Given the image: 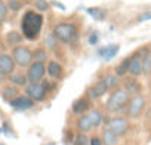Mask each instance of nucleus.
Returning <instances> with one entry per match:
<instances>
[{"mask_svg":"<svg viewBox=\"0 0 151 145\" xmlns=\"http://www.w3.org/2000/svg\"><path fill=\"white\" fill-rule=\"evenodd\" d=\"M130 99V95L123 89V88H117L116 90H111L108 95V99L105 102V111L108 114L117 116L122 111H126L127 102Z\"/></svg>","mask_w":151,"mask_h":145,"instance_id":"obj_3","label":"nucleus"},{"mask_svg":"<svg viewBox=\"0 0 151 145\" xmlns=\"http://www.w3.org/2000/svg\"><path fill=\"white\" fill-rule=\"evenodd\" d=\"M108 92H110V89H108L105 80L104 79H99V80H96L93 85H91L86 89V96L91 101H96V99H101L102 96H105Z\"/></svg>","mask_w":151,"mask_h":145,"instance_id":"obj_9","label":"nucleus"},{"mask_svg":"<svg viewBox=\"0 0 151 145\" xmlns=\"http://www.w3.org/2000/svg\"><path fill=\"white\" fill-rule=\"evenodd\" d=\"M9 105L15 111H27V110H31L36 105V102L31 98H28L27 95H18L15 99H12L9 102Z\"/></svg>","mask_w":151,"mask_h":145,"instance_id":"obj_12","label":"nucleus"},{"mask_svg":"<svg viewBox=\"0 0 151 145\" xmlns=\"http://www.w3.org/2000/svg\"><path fill=\"white\" fill-rule=\"evenodd\" d=\"M129 62H130V55L124 56L116 67H114V74H117L120 79H124L129 76Z\"/></svg>","mask_w":151,"mask_h":145,"instance_id":"obj_19","label":"nucleus"},{"mask_svg":"<svg viewBox=\"0 0 151 145\" xmlns=\"http://www.w3.org/2000/svg\"><path fill=\"white\" fill-rule=\"evenodd\" d=\"M0 145H5V144H0Z\"/></svg>","mask_w":151,"mask_h":145,"instance_id":"obj_36","label":"nucleus"},{"mask_svg":"<svg viewBox=\"0 0 151 145\" xmlns=\"http://www.w3.org/2000/svg\"><path fill=\"white\" fill-rule=\"evenodd\" d=\"M104 124H105V127H108L110 130H113V132H114L117 136H120V138L124 136V135H127V132H129V129H130V121H129V118H127L126 116H120V114L105 118V120H104Z\"/></svg>","mask_w":151,"mask_h":145,"instance_id":"obj_6","label":"nucleus"},{"mask_svg":"<svg viewBox=\"0 0 151 145\" xmlns=\"http://www.w3.org/2000/svg\"><path fill=\"white\" fill-rule=\"evenodd\" d=\"M136 50L142 58V76L150 77L151 76V47L150 46H141Z\"/></svg>","mask_w":151,"mask_h":145,"instance_id":"obj_11","label":"nucleus"},{"mask_svg":"<svg viewBox=\"0 0 151 145\" xmlns=\"http://www.w3.org/2000/svg\"><path fill=\"white\" fill-rule=\"evenodd\" d=\"M15 61L12 58V55H8V53H2L0 55V74L5 76V77H9L12 72L15 71Z\"/></svg>","mask_w":151,"mask_h":145,"instance_id":"obj_14","label":"nucleus"},{"mask_svg":"<svg viewBox=\"0 0 151 145\" xmlns=\"http://www.w3.org/2000/svg\"><path fill=\"white\" fill-rule=\"evenodd\" d=\"M59 46V40L58 37L53 34V33H49L46 37H45V47L47 50H56Z\"/></svg>","mask_w":151,"mask_h":145,"instance_id":"obj_26","label":"nucleus"},{"mask_svg":"<svg viewBox=\"0 0 151 145\" xmlns=\"http://www.w3.org/2000/svg\"><path fill=\"white\" fill-rule=\"evenodd\" d=\"M8 8H9V11H12V12H18V11L22 9V2H21V0H9Z\"/></svg>","mask_w":151,"mask_h":145,"instance_id":"obj_29","label":"nucleus"},{"mask_svg":"<svg viewBox=\"0 0 151 145\" xmlns=\"http://www.w3.org/2000/svg\"><path fill=\"white\" fill-rule=\"evenodd\" d=\"M27 79L28 83H40L45 80V76L47 74L46 72V64L45 62H37L33 61V64L27 68Z\"/></svg>","mask_w":151,"mask_h":145,"instance_id":"obj_8","label":"nucleus"},{"mask_svg":"<svg viewBox=\"0 0 151 145\" xmlns=\"http://www.w3.org/2000/svg\"><path fill=\"white\" fill-rule=\"evenodd\" d=\"M8 12H9V8H8V5H5L2 0H0V24H2L5 19H6V17H8Z\"/></svg>","mask_w":151,"mask_h":145,"instance_id":"obj_30","label":"nucleus"},{"mask_svg":"<svg viewBox=\"0 0 151 145\" xmlns=\"http://www.w3.org/2000/svg\"><path fill=\"white\" fill-rule=\"evenodd\" d=\"M76 129H77L79 133H89L91 130L95 129V126H93V123H92L88 113L77 117V120H76Z\"/></svg>","mask_w":151,"mask_h":145,"instance_id":"obj_18","label":"nucleus"},{"mask_svg":"<svg viewBox=\"0 0 151 145\" xmlns=\"http://www.w3.org/2000/svg\"><path fill=\"white\" fill-rule=\"evenodd\" d=\"M22 39H24L22 33L11 31V33H8V36H6V43H8V46H11V47L14 49V47H17V46H19V45H21Z\"/></svg>","mask_w":151,"mask_h":145,"instance_id":"obj_24","label":"nucleus"},{"mask_svg":"<svg viewBox=\"0 0 151 145\" xmlns=\"http://www.w3.org/2000/svg\"><path fill=\"white\" fill-rule=\"evenodd\" d=\"M119 52H120V45H116V43H111V45H107V46H101L96 50L98 56L102 58L104 61H111Z\"/></svg>","mask_w":151,"mask_h":145,"instance_id":"obj_17","label":"nucleus"},{"mask_svg":"<svg viewBox=\"0 0 151 145\" xmlns=\"http://www.w3.org/2000/svg\"><path fill=\"white\" fill-rule=\"evenodd\" d=\"M91 104H92V101L86 96V95H83V96H80V98H77L74 102H73V105H71V113L74 114V116H83V114H86V113H89L91 111Z\"/></svg>","mask_w":151,"mask_h":145,"instance_id":"obj_10","label":"nucleus"},{"mask_svg":"<svg viewBox=\"0 0 151 145\" xmlns=\"http://www.w3.org/2000/svg\"><path fill=\"white\" fill-rule=\"evenodd\" d=\"M9 82H11V85H14L17 88H25L28 85L27 74H22L21 71H14L9 76Z\"/></svg>","mask_w":151,"mask_h":145,"instance_id":"obj_21","label":"nucleus"},{"mask_svg":"<svg viewBox=\"0 0 151 145\" xmlns=\"http://www.w3.org/2000/svg\"><path fill=\"white\" fill-rule=\"evenodd\" d=\"M89 145H104L102 144V139H101V136H96V135H93L92 138H91V144Z\"/></svg>","mask_w":151,"mask_h":145,"instance_id":"obj_33","label":"nucleus"},{"mask_svg":"<svg viewBox=\"0 0 151 145\" xmlns=\"http://www.w3.org/2000/svg\"><path fill=\"white\" fill-rule=\"evenodd\" d=\"M50 6H55V8H58L59 11H67V8H65V5L64 3H61V2H56V0H52L50 2Z\"/></svg>","mask_w":151,"mask_h":145,"instance_id":"obj_34","label":"nucleus"},{"mask_svg":"<svg viewBox=\"0 0 151 145\" xmlns=\"http://www.w3.org/2000/svg\"><path fill=\"white\" fill-rule=\"evenodd\" d=\"M52 33L58 37L59 43L67 45V46H73L77 43L79 37H80V31L76 22H70V21H64V22H58L53 25Z\"/></svg>","mask_w":151,"mask_h":145,"instance_id":"obj_2","label":"nucleus"},{"mask_svg":"<svg viewBox=\"0 0 151 145\" xmlns=\"http://www.w3.org/2000/svg\"><path fill=\"white\" fill-rule=\"evenodd\" d=\"M150 19H151V11L141 14V15H139V18H138V21H139V22H145V21H150Z\"/></svg>","mask_w":151,"mask_h":145,"instance_id":"obj_32","label":"nucleus"},{"mask_svg":"<svg viewBox=\"0 0 151 145\" xmlns=\"http://www.w3.org/2000/svg\"><path fill=\"white\" fill-rule=\"evenodd\" d=\"M129 76L132 77H141L142 76V58L138 53V50H135L130 55V62H129Z\"/></svg>","mask_w":151,"mask_h":145,"instance_id":"obj_15","label":"nucleus"},{"mask_svg":"<svg viewBox=\"0 0 151 145\" xmlns=\"http://www.w3.org/2000/svg\"><path fill=\"white\" fill-rule=\"evenodd\" d=\"M43 15L34 11H27L21 19V33L24 36V39L34 42L39 39L42 28H43Z\"/></svg>","mask_w":151,"mask_h":145,"instance_id":"obj_1","label":"nucleus"},{"mask_svg":"<svg viewBox=\"0 0 151 145\" xmlns=\"http://www.w3.org/2000/svg\"><path fill=\"white\" fill-rule=\"evenodd\" d=\"M88 42H89V45H91V46H96V45H98V42H99V33H98V31H92V33L89 34Z\"/></svg>","mask_w":151,"mask_h":145,"instance_id":"obj_31","label":"nucleus"},{"mask_svg":"<svg viewBox=\"0 0 151 145\" xmlns=\"http://www.w3.org/2000/svg\"><path fill=\"white\" fill-rule=\"evenodd\" d=\"M104 80H105V83H107L110 92H111V90H116L117 88H122V79H120L117 74H114V72L105 74V76H104Z\"/></svg>","mask_w":151,"mask_h":145,"instance_id":"obj_23","label":"nucleus"},{"mask_svg":"<svg viewBox=\"0 0 151 145\" xmlns=\"http://www.w3.org/2000/svg\"><path fill=\"white\" fill-rule=\"evenodd\" d=\"M11 55H12L15 64L18 67H21V68H28L33 64V61H34L33 59V50L30 47H27V46H22V45L14 47Z\"/></svg>","mask_w":151,"mask_h":145,"instance_id":"obj_7","label":"nucleus"},{"mask_svg":"<svg viewBox=\"0 0 151 145\" xmlns=\"http://www.w3.org/2000/svg\"><path fill=\"white\" fill-rule=\"evenodd\" d=\"M24 89H25V95L31 98L34 102H43L47 98V93L56 89V82L43 80L40 83H28Z\"/></svg>","mask_w":151,"mask_h":145,"instance_id":"obj_4","label":"nucleus"},{"mask_svg":"<svg viewBox=\"0 0 151 145\" xmlns=\"http://www.w3.org/2000/svg\"><path fill=\"white\" fill-rule=\"evenodd\" d=\"M18 88L17 86H14V85H11V86H6L3 90H2V98L3 99H6V101H12V99H15L17 96H18Z\"/></svg>","mask_w":151,"mask_h":145,"instance_id":"obj_27","label":"nucleus"},{"mask_svg":"<svg viewBox=\"0 0 151 145\" xmlns=\"http://www.w3.org/2000/svg\"><path fill=\"white\" fill-rule=\"evenodd\" d=\"M46 72L52 80H61L64 77V67H62L61 62H58L55 59H50L46 64Z\"/></svg>","mask_w":151,"mask_h":145,"instance_id":"obj_16","label":"nucleus"},{"mask_svg":"<svg viewBox=\"0 0 151 145\" xmlns=\"http://www.w3.org/2000/svg\"><path fill=\"white\" fill-rule=\"evenodd\" d=\"M33 59L37 62H47L49 61V52L46 47H37L33 50Z\"/></svg>","mask_w":151,"mask_h":145,"instance_id":"obj_25","label":"nucleus"},{"mask_svg":"<svg viewBox=\"0 0 151 145\" xmlns=\"http://www.w3.org/2000/svg\"><path fill=\"white\" fill-rule=\"evenodd\" d=\"M86 12H88V15H91V17H92L95 21H98V22L105 21V19H107V17H108L107 9L99 8V6H92V8H88V9H86Z\"/></svg>","mask_w":151,"mask_h":145,"instance_id":"obj_22","label":"nucleus"},{"mask_svg":"<svg viewBox=\"0 0 151 145\" xmlns=\"http://www.w3.org/2000/svg\"><path fill=\"white\" fill-rule=\"evenodd\" d=\"M3 79H5V76H2V74H0V83L3 82Z\"/></svg>","mask_w":151,"mask_h":145,"instance_id":"obj_35","label":"nucleus"},{"mask_svg":"<svg viewBox=\"0 0 151 145\" xmlns=\"http://www.w3.org/2000/svg\"><path fill=\"white\" fill-rule=\"evenodd\" d=\"M145 108H147V99H145V96L141 93V95L130 96L124 113H126V117H127L129 120H136V118H139V117L144 114Z\"/></svg>","mask_w":151,"mask_h":145,"instance_id":"obj_5","label":"nucleus"},{"mask_svg":"<svg viewBox=\"0 0 151 145\" xmlns=\"http://www.w3.org/2000/svg\"><path fill=\"white\" fill-rule=\"evenodd\" d=\"M34 9L39 14L49 12L50 11V2H47V0H36V2H34Z\"/></svg>","mask_w":151,"mask_h":145,"instance_id":"obj_28","label":"nucleus"},{"mask_svg":"<svg viewBox=\"0 0 151 145\" xmlns=\"http://www.w3.org/2000/svg\"><path fill=\"white\" fill-rule=\"evenodd\" d=\"M122 88H123L130 96H135V95H141V93H142V85L138 82L136 77H132V76L123 79Z\"/></svg>","mask_w":151,"mask_h":145,"instance_id":"obj_13","label":"nucleus"},{"mask_svg":"<svg viewBox=\"0 0 151 145\" xmlns=\"http://www.w3.org/2000/svg\"><path fill=\"white\" fill-rule=\"evenodd\" d=\"M101 139L104 145H119L120 136H117L113 130H110L108 127H104L101 132Z\"/></svg>","mask_w":151,"mask_h":145,"instance_id":"obj_20","label":"nucleus"}]
</instances>
